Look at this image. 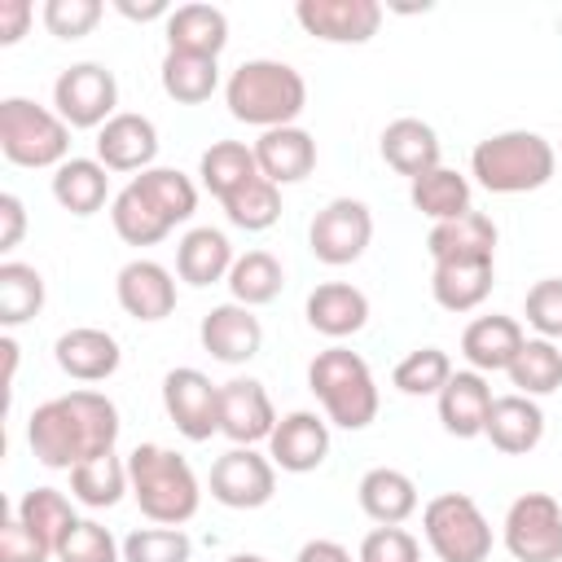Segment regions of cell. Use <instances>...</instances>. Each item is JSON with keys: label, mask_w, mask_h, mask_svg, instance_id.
I'll return each instance as SVG.
<instances>
[{"label": "cell", "mask_w": 562, "mask_h": 562, "mask_svg": "<svg viewBox=\"0 0 562 562\" xmlns=\"http://www.w3.org/2000/svg\"><path fill=\"white\" fill-rule=\"evenodd\" d=\"M119 408L101 391H66L57 400H44L26 422V443L40 465L48 470H75L88 457L114 452L119 439Z\"/></svg>", "instance_id": "6da1fadb"}, {"label": "cell", "mask_w": 562, "mask_h": 562, "mask_svg": "<svg viewBox=\"0 0 562 562\" xmlns=\"http://www.w3.org/2000/svg\"><path fill=\"white\" fill-rule=\"evenodd\" d=\"M224 105L237 123H250V127H263V132L290 127L307 105V83L290 61L250 57L228 75Z\"/></svg>", "instance_id": "7a4b0ae2"}, {"label": "cell", "mask_w": 562, "mask_h": 562, "mask_svg": "<svg viewBox=\"0 0 562 562\" xmlns=\"http://www.w3.org/2000/svg\"><path fill=\"white\" fill-rule=\"evenodd\" d=\"M127 479H132V496L140 514L158 527H180L202 505L193 465L162 443H136L127 452Z\"/></svg>", "instance_id": "3957f363"}, {"label": "cell", "mask_w": 562, "mask_h": 562, "mask_svg": "<svg viewBox=\"0 0 562 562\" xmlns=\"http://www.w3.org/2000/svg\"><path fill=\"white\" fill-rule=\"evenodd\" d=\"M553 171H558V149L540 132H527V127L496 132V136L479 140L470 154V176L487 193H505V198L544 189L553 180Z\"/></svg>", "instance_id": "277c9868"}, {"label": "cell", "mask_w": 562, "mask_h": 562, "mask_svg": "<svg viewBox=\"0 0 562 562\" xmlns=\"http://www.w3.org/2000/svg\"><path fill=\"white\" fill-rule=\"evenodd\" d=\"M307 386L325 408V422L342 430H364L378 417V382L351 347H325L307 364Z\"/></svg>", "instance_id": "5b68a950"}, {"label": "cell", "mask_w": 562, "mask_h": 562, "mask_svg": "<svg viewBox=\"0 0 562 562\" xmlns=\"http://www.w3.org/2000/svg\"><path fill=\"white\" fill-rule=\"evenodd\" d=\"M0 154L13 167H61L70 158V123L35 105L31 97H4L0 101Z\"/></svg>", "instance_id": "8992f818"}, {"label": "cell", "mask_w": 562, "mask_h": 562, "mask_svg": "<svg viewBox=\"0 0 562 562\" xmlns=\"http://www.w3.org/2000/svg\"><path fill=\"white\" fill-rule=\"evenodd\" d=\"M422 536L439 562H487L492 522L465 492H439L422 509Z\"/></svg>", "instance_id": "52a82bcc"}, {"label": "cell", "mask_w": 562, "mask_h": 562, "mask_svg": "<svg viewBox=\"0 0 562 562\" xmlns=\"http://www.w3.org/2000/svg\"><path fill=\"white\" fill-rule=\"evenodd\" d=\"M501 531L514 562H562V505L549 492H522Z\"/></svg>", "instance_id": "ba28073f"}, {"label": "cell", "mask_w": 562, "mask_h": 562, "mask_svg": "<svg viewBox=\"0 0 562 562\" xmlns=\"http://www.w3.org/2000/svg\"><path fill=\"white\" fill-rule=\"evenodd\" d=\"M114 105H119V79L101 61H75L53 83V110L70 127H97L101 132L119 114Z\"/></svg>", "instance_id": "9c48e42d"}, {"label": "cell", "mask_w": 562, "mask_h": 562, "mask_svg": "<svg viewBox=\"0 0 562 562\" xmlns=\"http://www.w3.org/2000/svg\"><path fill=\"white\" fill-rule=\"evenodd\" d=\"M373 241V215L360 198H334L316 211L312 228H307V246L321 263L329 268H342V263H356Z\"/></svg>", "instance_id": "30bf717a"}, {"label": "cell", "mask_w": 562, "mask_h": 562, "mask_svg": "<svg viewBox=\"0 0 562 562\" xmlns=\"http://www.w3.org/2000/svg\"><path fill=\"white\" fill-rule=\"evenodd\" d=\"M162 408L189 443L220 435V386L202 369H171L162 378Z\"/></svg>", "instance_id": "8fae6325"}, {"label": "cell", "mask_w": 562, "mask_h": 562, "mask_svg": "<svg viewBox=\"0 0 562 562\" xmlns=\"http://www.w3.org/2000/svg\"><path fill=\"white\" fill-rule=\"evenodd\" d=\"M277 492V465L272 457L255 448H228L211 465V496L228 509H259Z\"/></svg>", "instance_id": "7c38bea8"}, {"label": "cell", "mask_w": 562, "mask_h": 562, "mask_svg": "<svg viewBox=\"0 0 562 562\" xmlns=\"http://www.w3.org/2000/svg\"><path fill=\"white\" fill-rule=\"evenodd\" d=\"M294 18L307 35L325 44H369L382 26L378 0H299Z\"/></svg>", "instance_id": "4fadbf2b"}, {"label": "cell", "mask_w": 562, "mask_h": 562, "mask_svg": "<svg viewBox=\"0 0 562 562\" xmlns=\"http://www.w3.org/2000/svg\"><path fill=\"white\" fill-rule=\"evenodd\" d=\"M277 430V408L259 378H233L220 386V435L233 439V448H255Z\"/></svg>", "instance_id": "5bb4252c"}, {"label": "cell", "mask_w": 562, "mask_h": 562, "mask_svg": "<svg viewBox=\"0 0 562 562\" xmlns=\"http://www.w3.org/2000/svg\"><path fill=\"white\" fill-rule=\"evenodd\" d=\"M268 457L272 465H281L285 474H307L329 457V422L294 408L285 417H277V430L268 435Z\"/></svg>", "instance_id": "9a60e30c"}, {"label": "cell", "mask_w": 562, "mask_h": 562, "mask_svg": "<svg viewBox=\"0 0 562 562\" xmlns=\"http://www.w3.org/2000/svg\"><path fill=\"white\" fill-rule=\"evenodd\" d=\"M198 338H202V347L211 351V360H220V364H246V360H255L259 347H263V325H259V316H255L250 307H241V303H220V307H211V312L202 316Z\"/></svg>", "instance_id": "2e32d148"}, {"label": "cell", "mask_w": 562, "mask_h": 562, "mask_svg": "<svg viewBox=\"0 0 562 562\" xmlns=\"http://www.w3.org/2000/svg\"><path fill=\"white\" fill-rule=\"evenodd\" d=\"M97 158L110 171H149L158 158V127L136 114V110H119L101 132H97Z\"/></svg>", "instance_id": "e0dca14e"}, {"label": "cell", "mask_w": 562, "mask_h": 562, "mask_svg": "<svg viewBox=\"0 0 562 562\" xmlns=\"http://www.w3.org/2000/svg\"><path fill=\"white\" fill-rule=\"evenodd\" d=\"M119 307L136 321H162L176 312V277L154 259H132L114 277Z\"/></svg>", "instance_id": "ac0fdd59"}, {"label": "cell", "mask_w": 562, "mask_h": 562, "mask_svg": "<svg viewBox=\"0 0 562 562\" xmlns=\"http://www.w3.org/2000/svg\"><path fill=\"white\" fill-rule=\"evenodd\" d=\"M255 162H259V176L272 180L277 189L281 184H299L312 176L316 167V136L299 123L290 127H272V132H259L255 140Z\"/></svg>", "instance_id": "d6986e66"}, {"label": "cell", "mask_w": 562, "mask_h": 562, "mask_svg": "<svg viewBox=\"0 0 562 562\" xmlns=\"http://www.w3.org/2000/svg\"><path fill=\"white\" fill-rule=\"evenodd\" d=\"M53 360L75 382H105L119 369L123 351H119V338L114 334H105L97 325H75V329H66L53 342Z\"/></svg>", "instance_id": "ffe728a7"}, {"label": "cell", "mask_w": 562, "mask_h": 562, "mask_svg": "<svg viewBox=\"0 0 562 562\" xmlns=\"http://www.w3.org/2000/svg\"><path fill=\"white\" fill-rule=\"evenodd\" d=\"M435 400H439V422H443V430L457 435V439H474V435L487 430V413H492V400H496V395H492V386H487L483 373H474V369H452L448 386H443Z\"/></svg>", "instance_id": "44dd1931"}, {"label": "cell", "mask_w": 562, "mask_h": 562, "mask_svg": "<svg viewBox=\"0 0 562 562\" xmlns=\"http://www.w3.org/2000/svg\"><path fill=\"white\" fill-rule=\"evenodd\" d=\"M426 250L435 263H492L496 259V224L483 211L435 224L426 233Z\"/></svg>", "instance_id": "7402d4cb"}, {"label": "cell", "mask_w": 562, "mask_h": 562, "mask_svg": "<svg viewBox=\"0 0 562 562\" xmlns=\"http://www.w3.org/2000/svg\"><path fill=\"white\" fill-rule=\"evenodd\" d=\"M522 342H527L522 325H518L514 316L492 312V316H479V321L465 325V334H461V356L470 360L474 373H505V369L514 364V356L522 351Z\"/></svg>", "instance_id": "603a6c76"}, {"label": "cell", "mask_w": 562, "mask_h": 562, "mask_svg": "<svg viewBox=\"0 0 562 562\" xmlns=\"http://www.w3.org/2000/svg\"><path fill=\"white\" fill-rule=\"evenodd\" d=\"M496 452L505 457H527L540 439H544V408L531 400V395H496L492 400V413H487V430Z\"/></svg>", "instance_id": "cb8c5ba5"}, {"label": "cell", "mask_w": 562, "mask_h": 562, "mask_svg": "<svg viewBox=\"0 0 562 562\" xmlns=\"http://www.w3.org/2000/svg\"><path fill=\"white\" fill-rule=\"evenodd\" d=\"M378 149H382V158H386L391 171L408 176V184H413L417 176H426V171L439 167V132H435L430 123L413 119V114L391 119V123L382 127Z\"/></svg>", "instance_id": "d4e9b609"}, {"label": "cell", "mask_w": 562, "mask_h": 562, "mask_svg": "<svg viewBox=\"0 0 562 562\" xmlns=\"http://www.w3.org/2000/svg\"><path fill=\"white\" fill-rule=\"evenodd\" d=\"M307 325L316 329V334H325V338H351V334H360L364 329V321H369V299H364V290H356L351 281H325V285H316L312 294H307Z\"/></svg>", "instance_id": "484cf974"}, {"label": "cell", "mask_w": 562, "mask_h": 562, "mask_svg": "<svg viewBox=\"0 0 562 562\" xmlns=\"http://www.w3.org/2000/svg\"><path fill=\"white\" fill-rule=\"evenodd\" d=\"M110 224H114V233H119L127 246H158V241L176 228V220L140 189L136 176L114 193V202H110Z\"/></svg>", "instance_id": "4316f807"}, {"label": "cell", "mask_w": 562, "mask_h": 562, "mask_svg": "<svg viewBox=\"0 0 562 562\" xmlns=\"http://www.w3.org/2000/svg\"><path fill=\"white\" fill-rule=\"evenodd\" d=\"M228 44V18L215 4H180L167 18V53H193V57H215Z\"/></svg>", "instance_id": "83f0119b"}, {"label": "cell", "mask_w": 562, "mask_h": 562, "mask_svg": "<svg viewBox=\"0 0 562 562\" xmlns=\"http://www.w3.org/2000/svg\"><path fill=\"white\" fill-rule=\"evenodd\" d=\"M356 492H360V509L378 527H400L417 514V483L395 465H373Z\"/></svg>", "instance_id": "f1b7e54d"}, {"label": "cell", "mask_w": 562, "mask_h": 562, "mask_svg": "<svg viewBox=\"0 0 562 562\" xmlns=\"http://www.w3.org/2000/svg\"><path fill=\"white\" fill-rule=\"evenodd\" d=\"M233 259H237V255H233V241H228L220 228H211V224L189 228V233L180 237V246H176V272H180V281H189V285L228 281Z\"/></svg>", "instance_id": "f546056e"}, {"label": "cell", "mask_w": 562, "mask_h": 562, "mask_svg": "<svg viewBox=\"0 0 562 562\" xmlns=\"http://www.w3.org/2000/svg\"><path fill=\"white\" fill-rule=\"evenodd\" d=\"M110 193V167L101 158H66L53 171V198L70 215H97Z\"/></svg>", "instance_id": "4dcf8cb0"}, {"label": "cell", "mask_w": 562, "mask_h": 562, "mask_svg": "<svg viewBox=\"0 0 562 562\" xmlns=\"http://www.w3.org/2000/svg\"><path fill=\"white\" fill-rule=\"evenodd\" d=\"M470 198H474V189H470V180L461 176V171H452V167H435V171H426V176H417L413 184H408V202H413V211H422L426 220H435V224H448V220H461V215H470L474 206H470Z\"/></svg>", "instance_id": "1f68e13d"}, {"label": "cell", "mask_w": 562, "mask_h": 562, "mask_svg": "<svg viewBox=\"0 0 562 562\" xmlns=\"http://www.w3.org/2000/svg\"><path fill=\"white\" fill-rule=\"evenodd\" d=\"M496 263H435L430 294L443 312H474L492 294Z\"/></svg>", "instance_id": "d6a6232c"}, {"label": "cell", "mask_w": 562, "mask_h": 562, "mask_svg": "<svg viewBox=\"0 0 562 562\" xmlns=\"http://www.w3.org/2000/svg\"><path fill=\"white\" fill-rule=\"evenodd\" d=\"M70 492L79 505L88 509H110L123 501V492H132V479H127V461L114 457V452H101V457H88L70 470Z\"/></svg>", "instance_id": "836d02e7"}, {"label": "cell", "mask_w": 562, "mask_h": 562, "mask_svg": "<svg viewBox=\"0 0 562 562\" xmlns=\"http://www.w3.org/2000/svg\"><path fill=\"white\" fill-rule=\"evenodd\" d=\"M198 176L206 184L211 198H233L241 184H250L259 176V162H255V145H241V140H215L202 162H198Z\"/></svg>", "instance_id": "e575fe53"}, {"label": "cell", "mask_w": 562, "mask_h": 562, "mask_svg": "<svg viewBox=\"0 0 562 562\" xmlns=\"http://www.w3.org/2000/svg\"><path fill=\"white\" fill-rule=\"evenodd\" d=\"M162 92L180 105H202L220 88V61L215 57H193V53H167L162 57Z\"/></svg>", "instance_id": "d590c367"}, {"label": "cell", "mask_w": 562, "mask_h": 562, "mask_svg": "<svg viewBox=\"0 0 562 562\" xmlns=\"http://www.w3.org/2000/svg\"><path fill=\"white\" fill-rule=\"evenodd\" d=\"M224 285L233 290V303H241V307H263V303H272V299L281 294L285 272H281V259H277V255H268V250H246V255L233 259V272H228Z\"/></svg>", "instance_id": "8d00e7d4"}, {"label": "cell", "mask_w": 562, "mask_h": 562, "mask_svg": "<svg viewBox=\"0 0 562 562\" xmlns=\"http://www.w3.org/2000/svg\"><path fill=\"white\" fill-rule=\"evenodd\" d=\"M505 373L518 386V395H531V400L553 395L562 386V347L549 338H527Z\"/></svg>", "instance_id": "74e56055"}, {"label": "cell", "mask_w": 562, "mask_h": 562, "mask_svg": "<svg viewBox=\"0 0 562 562\" xmlns=\"http://www.w3.org/2000/svg\"><path fill=\"white\" fill-rule=\"evenodd\" d=\"M13 509H18V518L53 549V558H57V544H61V540L70 536V527L79 522L75 509H70V496L57 492V487H31Z\"/></svg>", "instance_id": "f35d334b"}, {"label": "cell", "mask_w": 562, "mask_h": 562, "mask_svg": "<svg viewBox=\"0 0 562 562\" xmlns=\"http://www.w3.org/2000/svg\"><path fill=\"white\" fill-rule=\"evenodd\" d=\"M40 307H44V277L31 263L4 259L0 263V325L4 329L26 325L31 316H40Z\"/></svg>", "instance_id": "ab89813d"}, {"label": "cell", "mask_w": 562, "mask_h": 562, "mask_svg": "<svg viewBox=\"0 0 562 562\" xmlns=\"http://www.w3.org/2000/svg\"><path fill=\"white\" fill-rule=\"evenodd\" d=\"M220 206H224L228 224H237V228H246V233H263V228H272V224L281 220V189H277L272 180L255 176L250 184H241V189H237L233 198H224Z\"/></svg>", "instance_id": "60d3db41"}, {"label": "cell", "mask_w": 562, "mask_h": 562, "mask_svg": "<svg viewBox=\"0 0 562 562\" xmlns=\"http://www.w3.org/2000/svg\"><path fill=\"white\" fill-rule=\"evenodd\" d=\"M448 378H452V360H448L443 347H417V351H408V356L395 364V373H391V382H395L404 395H439V391L448 386Z\"/></svg>", "instance_id": "b9f144b4"}, {"label": "cell", "mask_w": 562, "mask_h": 562, "mask_svg": "<svg viewBox=\"0 0 562 562\" xmlns=\"http://www.w3.org/2000/svg\"><path fill=\"white\" fill-rule=\"evenodd\" d=\"M193 540L180 527H136L123 540V562H189Z\"/></svg>", "instance_id": "7bdbcfd3"}, {"label": "cell", "mask_w": 562, "mask_h": 562, "mask_svg": "<svg viewBox=\"0 0 562 562\" xmlns=\"http://www.w3.org/2000/svg\"><path fill=\"white\" fill-rule=\"evenodd\" d=\"M136 180H140V189H145L176 224H184V220L198 211V189H193V180H189L184 171H176V167H149V171H140Z\"/></svg>", "instance_id": "ee69618b"}, {"label": "cell", "mask_w": 562, "mask_h": 562, "mask_svg": "<svg viewBox=\"0 0 562 562\" xmlns=\"http://www.w3.org/2000/svg\"><path fill=\"white\" fill-rule=\"evenodd\" d=\"M57 562H123V544L110 536V527L79 518L70 536L57 544Z\"/></svg>", "instance_id": "f6af8a7d"}, {"label": "cell", "mask_w": 562, "mask_h": 562, "mask_svg": "<svg viewBox=\"0 0 562 562\" xmlns=\"http://www.w3.org/2000/svg\"><path fill=\"white\" fill-rule=\"evenodd\" d=\"M101 13H105L101 0H44V13L40 18H44L48 35H57V40H83L101 22Z\"/></svg>", "instance_id": "bcb514c9"}, {"label": "cell", "mask_w": 562, "mask_h": 562, "mask_svg": "<svg viewBox=\"0 0 562 562\" xmlns=\"http://www.w3.org/2000/svg\"><path fill=\"white\" fill-rule=\"evenodd\" d=\"M522 316H527V325L536 329V338L558 342V338H562V281H558V277L536 281V285L527 290Z\"/></svg>", "instance_id": "7dc6e473"}, {"label": "cell", "mask_w": 562, "mask_h": 562, "mask_svg": "<svg viewBox=\"0 0 562 562\" xmlns=\"http://www.w3.org/2000/svg\"><path fill=\"white\" fill-rule=\"evenodd\" d=\"M53 549L18 518L13 505L0 509V562H48Z\"/></svg>", "instance_id": "c3c4849f"}, {"label": "cell", "mask_w": 562, "mask_h": 562, "mask_svg": "<svg viewBox=\"0 0 562 562\" xmlns=\"http://www.w3.org/2000/svg\"><path fill=\"white\" fill-rule=\"evenodd\" d=\"M356 562H422V540L404 527H373L360 540Z\"/></svg>", "instance_id": "681fc988"}, {"label": "cell", "mask_w": 562, "mask_h": 562, "mask_svg": "<svg viewBox=\"0 0 562 562\" xmlns=\"http://www.w3.org/2000/svg\"><path fill=\"white\" fill-rule=\"evenodd\" d=\"M31 18H35L31 0H0V44L4 48L18 44L26 35V26H31Z\"/></svg>", "instance_id": "f907efd6"}, {"label": "cell", "mask_w": 562, "mask_h": 562, "mask_svg": "<svg viewBox=\"0 0 562 562\" xmlns=\"http://www.w3.org/2000/svg\"><path fill=\"white\" fill-rule=\"evenodd\" d=\"M26 233V206L18 193H0V250H13Z\"/></svg>", "instance_id": "816d5d0a"}, {"label": "cell", "mask_w": 562, "mask_h": 562, "mask_svg": "<svg viewBox=\"0 0 562 562\" xmlns=\"http://www.w3.org/2000/svg\"><path fill=\"white\" fill-rule=\"evenodd\" d=\"M294 562H351V549H342L338 540H307Z\"/></svg>", "instance_id": "f5cc1de1"}, {"label": "cell", "mask_w": 562, "mask_h": 562, "mask_svg": "<svg viewBox=\"0 0 562 562\" xmlns=\"http://www.w3.org/2000/svg\"><path fill=\"white\" fill-rule=\"evenodd\" d=\"M114 9L123 13V18H132V22H154V18H171V4L167 0H145V4H132V0H114Z\"/></svg>", "instance_id": "db71d44e"}, {"label": "cell", "mask_w": 562, "mask_h": 562, "mask_svg": "<svg viewBox=\"0 0 562 562\" xmlns=\"http://www.w3.org/2000/svg\"><path fill=\"white\" fill-rule=\"evenodd\" d=\"M0 351H4V386H13V373H18V342L4 334V338H0Z\"/></svg>", "instance_id": "11a10c76"}, {"label": "cell", "mask_w": 562, "mask_h": 562, "mask_svg": "<svg viewBox=\"0 0 562 562\" xmlns=\"http://www.w3.org/2000/svg\"><path fill=\"white\" fill-rule=\"evenodd\" d=\"M224 562H268V558H259V553H233V558H224Z\"/></svg>", "instance_id": "9f6ffc18"}]
</instances>
